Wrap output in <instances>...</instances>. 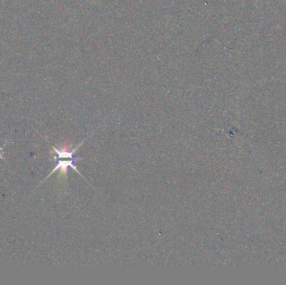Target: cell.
Listing matches in <instances>:
<instances>
[{"label": "cell", "instance_id": "cell-1", "mask_svg": "<svg viewBox=\"0 0 286 285\" xmlns=\"http://www.w3.org/2000/svg\"><path fill=\"white\" fill-rule=\"evenodd\" d=\"M54 160L56 161V167H55V168L52 170V172L49 174L48 176L40 183V184H41L43 182L45 181L47 178H49L52 174L55 173L56 171H60V176H62L63 178H66L68 167H72V169H74L79 175H81V176L85 179V181H86V179L84 177L83 175H82L81 172H79L78 168H77V165H76V163H77L78 161L81 160V158H72V159H68V160H62V159H57V158H56V159H54ZM88 184H89V183H88Z\"/></svg>", "mask_w": 286, "mask_h": 285}, {"label": "cell", "instance_id": "cell-2", "mask_svg": "<svg viewBox=\"0 0 286 285\" xmlns=\"http://www.w3.org/2000/svg\"><path fill=\"white\" fill-rule=\"evenodd\" d=\"M7 141H6V142L4 144V146L0 147V159H3V160L5 159V152H4V151H3V149H4V147H5L6 145H7Z\"/></svg>", "mask_w": 286, "mask_h": 285}]
</instances>
